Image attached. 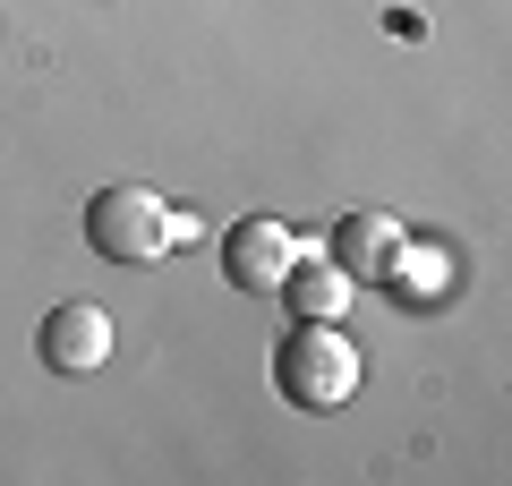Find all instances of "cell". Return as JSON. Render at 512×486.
Masks as SVG:
<instances>
[{"mask_svg": "<svg viewBox=\"0 0 512 486\" xmlns=\"http://www.w3.org/2000/svg\"><path fill=\"white\" fill-rule=\"evenodd\" d=\"M402 248H410V231L393 214H376V205H359V214H342L333 222V239H325V265H342L350 282H393L402 273Z\"/></svg>", "mask_w": 512, "mask_h": 486, "instance_id": "277c9868", "label": "cell"}, {"mask_svg": "<svg viewBox=\"0 0 512 486\" xmlns=\"http://www.w3.org/2000/svg\"><path fill=\"white\" fill-rule=\"evenodd\" d=\"M291 265H299V239H291V222H274V214H248L231 239H222V273H231L248 299L282 290V282H291Z\"/></svg>", "mask_w": 512, "mask_h": 486, "instance_id": "3957f363", "label": "cell"}, {"mask_svg": "<svg viewBox=\"0 0 512 486\" xmlns=\"http://www.w3.org/2000/svg\"><path fill=\"white\" fill-rule=\"evenodd\" d=\"M274 384H282V401H299V410H333V401L359 393V350H350L333 324L308 316L291 342L274 350Z\"/></svg>", "mask_w": 512, "mask_h": 486, "instance_id": "6da1fadb", "label": "cell"}, {"mask_svg": "<svg viewBox=\"0 0 512 486\" xmlns=\"http://www.w3.org/2000/svg\"><path fill=\"white\" fill-rule=\"evenodd\" d=\"M35 350H43V367H52V376H94V367L111 359V316H103L94 299H60L52 316H43Z\"/></svg>", "mask_w": 512, "mask_h": 486, "instance_id": "5b68a950", "label": "cell"}, {"mask_svg": "<svg viewBox=\"0 0 512 486\" xmlns=\"http://www.w3.org/2000/svg\"><path fill=\"white\" fill-rule=\"evenodd\" d=\"M86 248L111 265H154L171 248V205L154 188H94L86 197Z\"/></svg>", "mask_w": 512, "mask_h": 486, "instance_id": "7a4b0ae2", "label": "cell"}, {"mask_svg": "<svg viewBox=\"0 0 512 486\" xmlns=\"http://www.w3.org/2000/svg\"><path fill=\"white\" fill-rule=\"evenodd\" d=\"M282 290H291V307H299V316H316V324H333L350 307V273L342 265H291V282H282Z\"/></svg>", "mask_w": 512, "mask_h": 486, "instance_id": "8992f818", "label": "cell"}]
</instances>
